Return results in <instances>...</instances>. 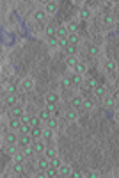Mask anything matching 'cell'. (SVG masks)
Returning <instances> with one entry per match:
<instances>
[{"mask_svg":"<svg viewBox=\"0 0 119 178\" xmlns=\"http://www.w3.org/2000/svg\"><path fill=\"white\" fill-rule=\"evenodd\" d=\"M45 109H46V110H48V112L52 114L53 110H55V109H57V103H46V107H45Z\"/></svg>","mask_w":119,"mask_h":178,"instance_id":"obj_42","label":"cell"},{"mask_svg":"<svg viewBox=\"0 0 119 178\" xmlns=\"http://www.w3.org/2000/svg\"><path fill=\"white\" fill-rule=\"evenodd\" d=\"M34 153H36L34 148H30V146H23V155H25V157H32Z\"/></svg>","mask_w":119,"mask_h":178,"instance_id":"obj_26","label":"cell"},{"mask_svg":"<svg viewBox=\"0 0 119 178\" xmlns=\"http://www.w3.org/2000/svg\"><path fill=\"white\" fill-rule=\"evenodd\" d=\"M46 125H48V128H52V130L57 128V119H55V118H50V119L46 121Z\"/></svg>","mask_w":119,"mask_h":178,"instance_id":"obj_36","label":"cell"},{"mask_svg":"<svg viewBox=\"0 0 119 178\" xmlns=\"http://www.w3.org/2000/svg\"><path fill=\"white\" fill-rule=\"evenodd\" d=\"M45 153H46V157H48V159H53V157H57V151H55V148H46V150H45Z\"/></svg>","mask_w":119,"mask_h":178,"instance_id":"obj_29","label":"cell"},{"mask_svg":"<svg viewBox=\"0 0 119 178\" xmlns=\"http://www.w3.org/2000/svg\"><path fill=\"white\" fill-rule=\"evenodd\" d=\"M57 100H59V96L55 93H48L46 95V103H57Z\"/></svg>","mask_w":119,"mask_h":178,"instance_id":"obj_19","label":"cell"},{"mask_svg":"<svg viewBox=\"0 0 119 178\" xmlns=\"http://www.w3.org/2000/svg\"><path fill=\"white\" fill-rule=\"evenodd\" d=\"M68 41H69V45H77L78 41H80V38H78V34H77V32H69Z\"/></svg>","mask_w":119,"mask_h":178,"instance_id":"obj_10","label":"cell"},{"mask_svg":"<svg viewBox=\"0 0 119 178\" xmlns=\"http://www.w3.org/2000/svg\"><path fill=\"white\" fill-rule=\"evenodd\" d=\"M71 82L75 84V86H80V84H82V75H77V73H75L73 78H71Z\"/></svg>","mask_w":119,"mask_h":178,"instance_id":"obj_34","label":"cell"},{"mask_svg":"<svg viewBox=\"0 0 119 178\" xmlns=\"http://www.w3.org/2000/svg\"><path fill=\"white\" fill-rule=\"evenodd\" d=\"M11 116H13V118H21V116H23V109H21L20 105L11 107Z\"/></svg>","mask_w":119,"mask_h":178,"instance_id":"obj_2","label":"cell"},{"mask_svg":"<svg viewBox=\"0 0 119 178\" xmlns=\"http://www.w3.org/2000/svg\"><path fill=\"white\" fill-rule=\"evenodd\" d=\"M39 118H41V121H48L52 116H50V112H48L46 109H43V110L39 112Z\"/></svg>","mask_w":119,"mask_h":178,"instance_id":"obj_24","label":"cell"},{"mask_svg":"<svg viewBox=\"0 0 119 178\" xmlns=\"http://www.w3.org/2000/svg\"><path fill=\"white\" fill-rule=\"evenodd\" d=\"M82 103H84V98H82V96H75V98L71 100V105H73V107H77V109H78V107H82Z\"/></svg>","mask_w":119,"mask_h":178,"instance_id":"obj_17","label":"cell"},{"mask_svg":"<svg viewBox=\"0 0 119 178\" xmlns=\"http://www.w3.org/2000/svg\"><path fill=\"white\" fill-rule=\"evenodd\" d=\"M105 68H107V71H116V62L114 61H107Z\"/></svg>","mask_w":119,"mask_h":178,"instance_id":"obj_31","label":"cell"},{"mask_svg":"<svg viewBox=\"0 0 119 178\" xmlns=\"http://www.w3.org/2000/svg\"><path fill=\"white\" fill-rule=\"evenodd\" d=\"M57 173H59V169H57V167H53V166H50L48 169H46V175H48V176H57Z\"/></svg>","mask_w":119,"mask_h":178,"instance_id":"obj_33","label":"cell"},{"mask_svg":"<svg viewBox=\"0 0 119 178\" xmlns=\"http://www.w3.org/2000/svg\"><path fill=\"white\" fill-rule=\"evenodd\" d=\"M23 159H25L23 153H14V155H13V162H21Z\"/></svg>","mask_w":119,"mask_h":178,"instance_id":"obj_37","label":"cell"},{"mask_svg":"<svg viewBox=\"0 0 119 178\" xmlns=\"http://www.w3.org/2000/svg\"><path fill=\"white\" fill-rule=\"evenodd\" d=\"M39 125H41V118H39V116H36V118L32 116V119H30V127L34 128V127H39Z\"/></svg>","mask_w":119,"mask_h":178,"instance_id":"obj_32","label":"cell"},{"mask_svg":"<svg viewBox=\"0 0 119 178\" xmlns=\"http://www.w3.org/2000/svg\"><path fill=\"white\" fill-rule=\"evenodd\" d=\"M73 70H75V73H77V75H84V73H85V70H87V68H85V64H84V62H78V64L75 66Z\"/></svg>","mask_w":119,"mask_h":178,"instance_id":"obj_11","label":"cell"},{"mask_svg":"<svg viewBox=\"0 0 119 178\" xmlns=\"http://www.w3.org/2000/svg\"><path fill=\"white\" fill-rule=\"evenodd\" d=\"M59 46H62L64 50H66V48L69 46V41H68V38H64V39H59Z\"/></svg>","mask_w":119,"mask_h":178,"instance_id":"obj_38","label":"cell"},{"mask_svg":"<svg viewBox=\"0 0 119 178\" xmlns=\"http://www.w3.org/2000/svg\"><path fill=\"white\" fill-rule=\"evenodd\" d=\"M32 87H34V82H32L30 78H25L23 82H21V89L23 91H30Z\"/></svg>","mask_w":119,"mask_h":178,"instance_id":"obj_7","label":"cell"},{"mask_svg":"<svg viewBox=\"0 0 119 178\" xmlns=\"http://www.w3.org/2000/svg\"><path fill=\"white\" fill-rule=\"evenodd\" d=\"M9 127L13 128V130H20V127H21V118H11Z\"/></svg>","mask_w":119,"mask_h":178,"instance_id":"obj_3","label":"cell"},{"mask_svg":"<svg viewBox=\"0 0 119 178\" xmlns=\"http://www.w3.org/2000/svg\"><path fill=\"white\" fill-rule=\"evenodd\" d=\"M105 93H107V89H105V86H98L94 89V95L98 96V98H103L105 96Z\"/></svg>","mask_w":119,"mask_h":178,"instance_id":"obj_13","label":"cell"},{"mask_svg":"<svg viewBox=\"0 0 119 178\" xmlns=\"http://www.w3.org/2000/svg\"><path fill=\"white\" fill-rule=\"evenodd\" d=\"M30 119H32V116H25V114L21 116V123H29L30 125Z\"/></svg>","mask_w":119,"mask_h":178,"instance_id":"obj_49","label":"cell"},{"mask_svg":"<svg viewBox=\"0 0 119 178\" xmlns=\"http://www.w3.org/2000/svg\"><path fill=\"white\" fill-rule=\"evenodd\" d=\"M30 135H32L34 139H39V137H43V130H41L39 127H34V128H32V132H30Z\"/></svg>","mask_w":119,"mask_h":178,"instance_id":"obj_14","label":"cell"},{"mask_svg":"<svg viewBox=\"0 0 119 178\" xmlns=\"http://www.w3.org/2000/svg\"><path fill=\"white\" fill-rule=\"evenodd\" d=\"M78 62H80V61L77 59V55H68V59H66V64H68L69 68H75Z\"/></svg>","mask_w":119,"mask_h":178,"instance_id":"obj_6","label":"cell"},{"mask_svg":"<svg viewBox=\"0 0 119 178\" xmlns=\"http://www.w3.org/2000/svg\"><path fill=\"white\" fill-rule=\"evenodd\" d=\"M116 119H119V110H117V114H116Z\"/></svg>","mask_w":119,"mask_h":178,"instance_id":"obj_53","label":"cell"},{"mask_svg":"<svg viewBox=\"0 0 119 178\" xmlns=\"http://www.w3.org/2000/svg\"><path fill=\"white\" fill-rule=\"evenodd\" d=\"M71 84H73V82H71V78H69V77H64V78L61 80V86H62L64 89H68V87L71 86Z\"/></svg>","mask_w":119,"mask_h":178,"instance_id":"obj_27","label":"cell"},{"mask_svg":"<svg viewBox=\"0 0 119 178\" xmlns=\"http://www.w3.org/2000/svg\"><path fill=\"white\" fill-rule=\"evenodd\" d=\"M13 169H14V173H21V171H23V167H21V162H14V167H13Z\"/></svg>","mask_w":119,"mask_h":178,"instance_id":"obj_43","label":"cell"},{"mask_svg":"<svg viewBox=\"0 0 119 178\" xmlns=\"http://www.w3.org/2000/svg\"><path fill=\"white\" fill-rule=\"evenodd\" d=\"M87 52H89V55H91V57H94V55H98V52H100V48L96 46V45H91Z\"/></svg>","mask_w":119,"mask_h":178,"instance_id":"obj_28","label":"cell"},{"mask_svg":"<svg viewBox=\"0 0 119 178\" xmlns=\"http://www.w3.org/2000/svg\"><path fill=\"white\" fill-rule=\"evenodd\" d=\"M5 103H7V105H11V107H14L16 103H18V98H16V95H9V96L5 98Z\"/></svg>","mask_w":119,"mask_h":178,"instance_id":"obj_12","label":"cell"},{"mask_svg":"<svg viewBox=\"0 0 119 178\" xmlns=\"http://www.w3.org/2000/svg\"><path fill=\"white\" fill-rule=\"evenodd\" d=\"M34 150H36V153H43V151L46 150V146H45V143H41V141H39V143H36V144H34Z\"/></svg>","mask_w":119,"mask_h":178,"instance_id":"obj_21","label":"cell"},{"mask_svg":"<svg viewBox=\"0 0 119 178\" xmlns=\"http://www.w3.org/2000/svg\"><path fill=\"white\" fill-rule=\"evenodd\" d=\"M91 107H92V102H91V100H84L82 109H91Z\"/></svg>","mask_w":119,"mask_h":178,"instance_id":"obj_45","label":"cell"},{"mask_svg":"<svg viewBox=\"0 0 119 178\" xmlns=\"http://www.w3.org/2000/svg\"><path fill=\"white\" fill-rule=\"evenodd\" d=\"M7 153H9L11 157H13L14 153H18V148H16L14 144H11V146H7Z\"/></svg>","mask_w":119,"mask_h":178,"instance_id":"obj_39","label":"cell"},{"mask_svg":"<svg viewBox=\"0 0 119 178\" xmlns=\"http://www.w3.org/2000/svg\"><path fill=\"white\" fill-rule=\"evenodd\" d=\"M52 137V128H46V130H43V139L45 141H48Z\"/></svg>","mask_w":119,"mask_h":178,"instance_id":"obj_41","label":"cell"},{"mask_svg":"<svg viewBox=\"0 0 119 178\" xmlns=\"http://www.w3.org/2000/svg\"><path fill=\"white\" fill-rule=\"evenodd\" d=\"M59 39H64V38H68L69 36V30L68 27H57V34H55Z\"/></svg>","mask_w":119,"mask_h":178,"instance_id":"obj_1","label":"cell"},{"mask_svg":"<svg viewBox=\"0 0 119 178\" xmlns=\"http://www.w3.org/2000/svg\"><path fill=\"white\" fill-rule=\"evenodd\" d=\"M85 176H89V178H98L100 175H98V173H87V175H85Z\"/></svg>","mask_w":119,"mask_h":178,"instance_id":"obj_50","label":"cell"},{"mask_svg":"<svg viewBox=\"0 0 119 178\" xmlns=\"http://www.w3.org/2000/svg\"><path fill=\"white\" fill-rule=\"evenodd\" d=\"M20 132H21V134H30V132H32V127H30L29 123H21Z\"/></svg>","mask_w":119,"mask_h":178,"instance_id":"obj_22","label":"cell"},{"mask_svg":"<svg viewBox=\"0 0 119 178\" xmlns=\"http://www.w3.org/2000/svg\"><path fill=\"white\" fill-rule=\"evenodd\" d=\"M77 29H78V22L77 20H71V22L68 23V30L69 32H77Z\"/></svg>","mask_w":119,"mask_h":178,"instance_id":"obj_20","label":"cell"},{"mask_svg":"<svg viewBox=\"0 0 119 178\" xmlns=\"http://www.w3.org/2000/svg\"><path fill=\"white\" fill-rule=\"evenodd\" d=\"M87 86H89L91 89H96V87H98V80H96V78H89V82H87Z\"/></svg>","mask_w":119,"mask_h":178,"instance_id":"obj_40","label":"cell"},{"mask_svg":"<svg viewBox=\"0 0 119 178\" xmlns=\"http://www.w3.org/2000/svg\"><path fill=\"white\" fill-rule=\"evenodd\" d=\"M59 175H61V176H69V175H71V169H69L68 166H61V167H59Z\"/></svg>","mask_w":119,"mask_h":178,"instance_id":"obj_18","label":"cell"},{"mask_svg":"<svg viewBox=\"0 0 119 178\" xmlns=\"http://www.w3.org/2000/svg\"><path fill=\"white\" fill-rule=\"evenodd\" d=\"M20 139L16 137V134H13V132H9V134H5V143L7 144H16Z\"/></svg>","mask_w":119,"mask_h":178,"instance_id":"obj_5","label":"cell"},{"mask_svg":"<svg viewBox=\"0 0 119 178\" xmlns=\"http://www.w3.org/2000/svg\"><path fill=\"white\" fill-rule=\"evenodd\" d=\"M80 18H84V20L91 18V11H89L87 7H82V9H80Z\"/></svg>","mask_w":119,"mask_h":178,"instance_id":"obj_25","label":"cell"},{"mask_svg":"<svg viewBox=\"0 0 119 178\" xmlns=\"http://www.w3.org/2000/svg\"><path fill=\"white\" fill-rule=\"evenodd\" d=\"M103 22H105V25H112V23H114V20H112V16H105Z\"/></svg>","mask_w":119,"mask_h":178,"instance_id":"obj_48","label":"cell"},{"mask_svg":"<svg viewBox=\"0 0 119 178\" xmlns=\"http://www.w3.org/2000/svg\"><path fill=\"white\" fill-rule=\"evenodd\" d=\"M66 118L68 119H75V118H77V112H75V110H68L66 112Z\"/></svg>","mask_w":119,"mask_h":178,"instance_id":"obj_46","label":"cell"},{"mask_svg":"<svg viewBox=\"0 0 119 178\" xmlns=\"http://www.w3.org/2000/svg\"><path fill=\"white\" fill-rule=\"evenodd\" d=\"M45 11H46V14H53V13L57 11V4L55 2H48L46 7H45Z\"/></svg>","mask_w":119,"mask_h":178,"instance_id":"obj_8","label":"cell"},{"mask_svg":"<svg viewBox=\"0 0 119 178\" xmlns=\"http://www.w3.org/2000/svg\"><path fill=\"white\" fill-rule=\"evenodd\" d=\"M66 54L68 55H77V45H69L66 48Z\"/></svg>","mask_w":119,"mask_h":178,"instance_id":"obj_30","label":"cell"},{"mask_svg":"<svg viewBox=\"0 0 119 178\" xmlns=\"http://www.w3.org/2000/svg\"><path fill=\"white\" fill-rule=\"evenodd\" d=\"M30 144H32L30 135H29V134H21V137H20V146H30Z\"/></svg>","mask_w":119,"mask_h":178,"instance_id":"obj_4","label":"cell"},{"mask_svg":"<svg viewBox=\"0 0 119 178\" xmlns=\"http://www.w3.org/2000/svg\"><path fill=\"white\" fill-rule=\"evenodd\" d=\"M48 45H52V46L59 45V38H48Z\"/></svg>","mask_w":119,"mask_h":178,"instance_id":"obj_44","label":"cell"},{"mask_svg":"<svg viewBox=\"0 0 119 178\" xmlns=\"http://www.w3.org/2000/svg\"><path fill=\"white\" fill-rule=\"evenodd\" d=\"M37 166H39V169H48V167H50V159H48V157H46V159H39V162H37Z\"/></svg>","mask_w":119,"mask_h":178,"instance_id":"obj_9","label":"cell"},{"mask_svg":"<svg viewBox=\"0 0 119 178\" xmlns=\"http://www.w3.org/2000/svg\"><path fill=\"white\" fill-rule=\"evenodd\" d=\"M5 91H7V93H11V95H14L16 87H14V86H11V84H9V86H5Z\"/></svg>","mask_w":119,"mask_h":178,"instance_id":"obj_47","label":"cell"},{"mask_svg":"<svg viewBox=\"0 0 119 178\" xmlns=\"http://www.w3.org/2000/svg\"><path fill=\"white\" fill-rule=\"evenodd\" d=\"M55 34H57V27L48 25V27H46V36H48V38H57Z\"/></svg>","mask_w":119,"mask_h":178,"instance_id":"obj_16","label":"cell"},{"mask_svg":"<svg viewBox=\"0 0 119 178\" xmlns=\"http://www.w3.org/2000/svg\"><path fill=\"white\" fill-rule=\"evenodd\" d=\"M36 176H37V178H45V176H48V175H46V173H37Z\"/></svg>","mask_w":119,"mask_h":178,"instance_id":"obj_52","label":"cell"},{"mask_svg":"<svg viewBox=\"0 0 119 178\" xmlns=\"http://www.w3.org/2000/svg\"><path fill=\"white\" fill-rule=\"evenodd\" d=\"M69 176H73V178H82L84 175H82V173H71Z\"/></svg>","mask_w":119,"mask_h":178,"instance_id":"obj_51","label":"cell"},{"mask_svg":"<svg viewBox=\"0 0 119 178\" xmlns=\"http://www.w3.org/2000/svg\"><path fill=\"white\" fill-rule=\"evenodd\" d=\"M46 11H36V14H34V18L37 20V22H45V20H46Z\"/></svg>","mask_w":119,"mask_h":178,"instance_id":"obj_15","label":"cell"},{"mask_svg":"<svg viewBox=\"0 0 119 178\" xmlns=\"http://www.w3.org/2000/svg\"><path fill=\"white\" fill-rule=\"evenodd\" d=\"M103 103H105V107H112V105H114V98H110V96H103Z\"/></svg>","mask_w":119,"mask_h":178,"instance_id":"obj_35","label":"cell"},{"mask_svg":"<svg viewBox=\"0 0 119 178\" xmlns=\"http://www.w3.org/2000/svg\"><path fill=\"white\" fill-rule=\"evenodd\" d=\"M50 166H53V167H57V169H59V167L62 166V160L59 159V157H53V159H50Z\"/></svg>","mask_w":119,"mask_h":178,"instance_id":"obj_23","label":"cell"}]
</instances>
